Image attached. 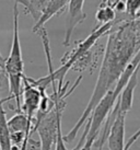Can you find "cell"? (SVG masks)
I'll return each mask as SVG.
<instances>
[{
    "instance_id": "cell-1",
    "label": "cell",
    "mask_w": 140,
    "mask_h": 150,
    "mask_svg": "<svg viewBox=\"0 0 140 150\" xmlns=\"http://www.w3.org/2000/svg\"><path fill=\"white\" fill-rule=\"evenodd\" d=\"M114 26L117 28H112L108 33L94 91L77 124L64 137L65 142H71L77 137L78 132L86 125L95 106L107 92L115 88L127 65L140 50V38L137 33L135 19L114 24Z\"/></svg>"
},
{
    "instance_id": "cell-2",
    "label": "cell",
    "mask_w": 140,
    "mask_h": 150,
    "mask_svg": "<svg viewBox=\"0 0 140 150\" xmlns=\"http://www.w3.org/2000/svg\"><path fill=\"white\" fill-rule=\"evenodd\" d=\"M13 38L11 50L4 63V74L9 86V96L6 102L10 100L16 101L17 112L21 111V96L23 88L24 77V62L22 57L20 38H19V4H13Z\"/></svg>"
},
{
    "instance_id": "cell-3",
    "label": "cell",
    "mask_w": 140,
    "mask_h": 150,
    "mask_svg": "<svg viewBox=\"0 0 140 150\" xmlns=\"http://www.w3.org/2000/svg\"><path fill=\"white\" fill-rule=\"evenodd\" d=\"M45 91L43 89H38L36 86L32 84L29 81L28 77H23V88H22V106L21 111L28 116L30 122L33 123L36 113L41 105L42 92Z\"/></svg>"
},
{
    "instance_id": "cell-4",
    "label": "cell",
    "mask_w": 140,
    "mask_h": 150,
    "mask_svg": "<svg viewBox=\"0 0 140 150\" xmlns=\"http://www.w3.org/2000/svg\"><path fill=\"white\" fill-rule=\"evenodd\" d=\"M84 1L86 0H69V4H68V24H67L66 34H65V40L62 43V45L66 46V47L69 46L74 29L79 24H81L87 18V14L83 11Z\"/></svg>"
},
{
    "instance_id": "cell-5",
    "label": "cell",
    "mask_w": 140,
    "mask_h": 150,
    "mask_svg": "<svg viewBox=\"0 0 140 150\" xmlns=\"http://www.w3.org/2000/svg\"><path fill=\"white\" fill-rule=\"evenodd\" d=\"M101 46H96L95 44L91 50H87L86 53H83L79 57H77L70 67V70L78 71V72L89 70L90 72H93L95 68L98 67L100 55H102V52L104 53V50H105V46L103 47H101Z\"/></svg>"
},
{
    "instance_id": "cell-6",
    "label": "cell",
    "mask_w": 140,
    "mask_h": 150,
    "mask_svg": "<svg viewBox=\"0 0 140 150\" xmlns=\"http://www.w3.org/2000/svg\"><path fill=\"white\" fill-rule=\"evenodd\" d=\"M125 117L118 110L106 140L108 150H125Z\"/></svg>"
},
{
    "instance_id": "cell-7",
    "label": "cell",
    "mask_w": 140,
    "mask_h": 150,
    "mask_svg": "<svg viewBox=\"0 0 140 150\" xmlns=\"http://www.w3.org/2000/svg\"><path fill=\"white\" fill-rule=\"evenodd\" d=\"M140 70V64L134 71L132 77L129 78L127 84L125 86L123 91L120 92L118 96V103H119V112L124 115H127V113L132 110V102H134V93L138 84V74Z\"/></svg>"
},
{
    "instance_id": "cell-8",
    "label": "cell",
    "mask_w": 140,
    "mask_h": 150,
    "mask_svg": "<svg viewBox=\"0 0 140 150\" xmlns=\"http://www.w3.org/2000/svg\"><path fill=\"white\" fill-rule=\"evenodd\" d=\"M68 4H69V0H52L47 10L45 11V13L38 19V21L35 22V25H34L33 29H32L33 32L36 33L40 29L44 28L46 22L49 21L52 18L55 17L56 14L57 16L60 14L65 10L66 6H68Z\"/></svg>"
},
{
    "instance_id": "cell-9",
    "label": "cell",
    "mask_w": 140,
    "mask_h": 150,
    "mask_svg": "<svg viewBox=\"0 0 140 150\" xmlns=\"http://www.w3.org/2000/svg\"><path fill=\"white\" fill-rule=\"evenodd\" d=\"M7 125L10 133L14 132H23L30 137L32 136L33 123L29 121L28 116L23 112H17L9 121H7Z\"/></svg>"
},
{
    "instance_id": "cell-10",
    "label": "cell",
    "mask_w": 140,
    "mask_h": 150,
    "mask_svg": "<svg viewBox=\"0 0 140 150\" xmlns=\"http://www.w3.org/2000/svg\"><path fill=\"white\" fill-rule=\"evenodd\" d=\"M4 99L0 98V150H11V140H10V132L7 125V114L4 108Z\"/></svg>"
},
{
    "instance_id": "cell-11",
    "label": "cell",
    "mask_w": 140,
    "mask_h": 150,
    "mask_svg": "<svg viewBox=\"0 0 140 150\" xmlns=\"http://www.w3.org/2000/svg\"><path fill=\"white\" fill-rule=\"evenodd\" d=\"M62 117H58V122H57V136H56V142H55V150H69L67 149L66 147V142L64 140V136H62ZM88 132H89V124H86L84 125V132H83V135L81 139L79 140L78 145L76 146V148L71 150H81L82 149L83 145H84V142H86V138H87Z\"/></svg>"
},
{
    "instance_id": "cell-12",
    "label": "cell",
    "mask_w": 140,
    "mask_h": 150,
    "mask_svg": "<svg viewBox=\"0 0 140 150\" xmlns=\"http://www.w3.org/2000/svg\"><path fill=\"white\" fill-rule=\"evenodd\" d=\"M116 16H117V13H116L115 9L111 8L108 6H101L100 4L99 9L95 13V19L101 25H104L107 23L115 22Z\"/></svg>"
},
{
    "instance_id": "cell-13",
    "label": "cell",
    "mask_w": 140,
    "mask_h": 150,
    "mask_svg": "<svg viewBox=\"0 0 140 150\" xmlns=\"http://www.w3.org/2000/svg\"><path fill=\"white\" fill-rule=\"evenodd\" d=\"M52 0H30V14L32 16L34 21L37 22L38 19L45 13Z\"/></svg>"
},
{
    "instance_id": "cell-14",
    "label": "cell",
    "mask_w": 140,
    "mask_h": 150,
    "mask_svg": "<svg viewBox=\"0 0 140 150\" xmlns=\"http://www.w3.org/2000/svg\"><path fill=\"white\" fill-rule=\"evenodd\" d=\"M125 6H126L125 12L127 13V16L130 19L134 20L140 12V0H126Z\"/></svg>"
},
{
    "instance_id": "cell-15",
    "label": "cell",
    "mask_w": 140,
    "mask_h": 150,
    "mask_svg": "<svg viewBox=\"0 0 140 150\" xmlns=\"http://www.w3.org/2000/svg\"><path fill=\"white\" fill-rule=\"evenodd\" d=\"M139 138H140V128L138 129V130H137V132L134 134V135H132V137L128 139L127 144L125 145V150H129V148H130V147H132V145H134V144H135V142H136L137 140L139 139Z\"/></svg>"
},
{
    "instance_id": "cell-16",
    "label": "cell",
    "mask_w": 140,
    "mask_h": 150,
    "mask_svg": "<svg viewBox=\"0 0 140 150\" xmlns=\"http://www.w3.org/2000/svg\"><path fill=\"white\" fill-rule=\"evenodd\" d=\"M120 2V0H102L101 1V6H108L111 8L115 9V7Z\"/></svg>"
},
{
    "instance_id": "cell-17",
    "label": "cell",
    "mask_w": 140,
    "mask_h": 150,
    "mask_svg": "<svg viewBox=\"0 0 140 150\" xmlns=\"http://www.w3.org/2000/svg\"><path fill=\"white\" fill-rule=\"evenodd\" d=\"M14 1V4H22L25 9V13H30V0H13Z\"/></svg>"
},
{
    "instance_id": "cell-18",
    "label": "cell",
    "mask_w": 140,
    "mask_h": 150,
    "mask_svg": "<svg viewBox=\"0 0 140 150\" xmlns=\"http://www.w3.org/2000/svg\"><path fill=\"white\" fill-rule=\"evenodd\" d=\"M35 148H40V142H35L30 138L28 142V149L26 150H35Z\"/></svg>"
},
{
    "instance_id": "cell-19",
    "label": "cell",
    "mask_w": 140,
    "mask_h": 150,
    "mask_svg": "<svg viewBox=\"0 0 140 150\" xmlns=\"http://www.w3.org/2000/svg\"><path fill=\"white\" fill-rule=\"evenodd\" d=\"M4 63H6V59L2 57V55L0 53V67H1L4 70Z\"/></svg>"
}]
</instances>
